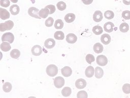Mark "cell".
Instances as JSON below:
<instances>
[{"mask_svg":"<svg viewBox=\"0 0 130 98\" xmlns=\"http://www.w3.org/2000/svg\"><path fill=\"white\" fill-rule=\"evenodd\" d=\"M9 12L5 9L0 8V18L2 20H6L10 18Z\"/></svg>","mask_w":130,"mask_h":98,"instance_id":"7c38bea8","label":"cell"},{"mask_svg":"<svg viewBox=\"0 0 130 98\" xmlns=\"http://www.w3.org/2000/svg\"><path fill=\"white\" fill-rule=\"evenodd\" d=\"M94 74H95V77L96 78H98V79L101 78L102 77H103V76L104 75L103 70L99 67H96L95 69Z\"/></svg>","mask_w":130,"mask_h":98,"instance_id":"44dd1931","label":"cell"},{"mask_svg":"<svg viewBox=\"0 0 130 98\" xmlns=\"http://www.w3.org/2000/svg\"><path fill=\"white\" fill-rule=\"evenodd\" d=\"M96 63L100 66H105L108 63V59L106 56L100 55L97 56L96 59Z\"/></svg>","mask_w":130,"mask_h":98,"instance_id":"5b68a950","label":"cell"},{"mask_svg":"<svg viewBox=\"0 0 130 98\" xmlns=\"http://www.w3.org/2000/svg\"><path fill=\"white\" fill-rule=\"evenodd\" d=\"M88 95L87 92L84 90H81L79 91L77 94V97L80 98V97H83V98H86L87 97Z\"/></svg>","mask_w":130,"mask_h":98,"instance_id":"836d02e7","label":"cell"},{"mask_svg":"<svg viewBox=\"0 0 130 98\" xmlns=\"http://www.w3.org/2000/svg\"><path fill=\"white\" fill-rule=\"evenodd\" d=\"M114 24L111 22H107L104 25V29L107 32H111L113 31Z\"/></svg>","mask_w":130,"mask_h":98,"instance_id":"5bb4252c","label":"cell"},{"mask_svg":"<svg viewBox=\"0 0 130 98\" xmlns=\"http://www.w3.org/2000/svg\"><path fill=\"white\" fill-rule=\"evenodd\" d=\"M103 14L101 12V11L99 10H97L95 11V12L93 15V19L96 22H99L102 21V20L103 19Z\"/></svg>","mask_w":130,"mask_h":98,"instance_id":"30bf717a","label":"cell"},{"mask_svg":"<svg viewBox=\"0 0 130 98\" xmlns=\"http://www.w3.org/2000/svg\"><path fill=\"white\" fill-rule=\"evenodd\" d=\"M55 41L54 39L49 38L47 39L44 42V46L47 49H51L54 47Z\"/></svg>","mask_w":130,"mask_h":98,"instance_id":"8fae6325","label":"cell"},{"mask_svg":"<svg viewBox=\"0 0 130 98\" xmlns=\"http://www.w3.org/2000/svg\"><path fill=\"white\" fill-rule=\"evenodd\" d=\"M120 31L122 32H126L129 30V25L127 23H122L119 26Z\"/></svg>","mask_w":130,"mask_h":98,"instance_id":"83f0119b","label":"cell"},{"mask_svg":"<svg viewBox=\"0 0 130 98\" xmlns=\"http://www.w3.org/2000/svg\"><path fill=\"white\" fill-rule=\"evenodd\" d=\"M30 1H31V3H32V4H34V3H35V1H36V0H30Z\"/></svg>","mask_w":130,"mask_h":98,"instance_id":"60d3db41","label":"cell"},{"mask_svg":"<svg viewBox=\"0 0 130 98\" xmlns=\"http://www.w3.org/2000/svg\"><path fill=\"white\" fill-rule=\"evenodd\" d=\"M92 31L95 35H99L103 32V29L101 26L95 25L92 28Z\"/></svg>","mask_w":130,"mask_h":98,"instance_id":"d4e9b609","label":"cell"},{"mask_svg":"<svg viewBox=\"0 0 130 98\" xmlns=\"http://www.w3.org/2000/svg\"><path fill=\"white\" fill-rule=\"evenodd\" d=\"M31 52L32 55L35 56H39L42 53V47L40 45H36L32 47Z\"/></svg>","mask_w":130,"mask_h":98,"instance_id":"52a82bcc","label":"cell"},{"mask_svg":"<svg viewBox=\"0 0 130 98\" xmlns=\"http://www.w3.org/2000/svg\"><path fill=\"white\" fill-rule=\"evenodd\" d=\"M75 15L73 13H68L64 16V20L67 23H71L75 19Z\"/></svg>","mask_w":130,"mask_h":98,"instance_id":"ffe728a7","label":"cell"},{"mask_svg":"<svg viewBox=\"0 0 130 98\" xmlns=\"http://www.w3.org/2000/svg\"><path fill=\"white\" fill-rule=\"evenodd\" d=\"M54 22V20L52 17H49L46 21H45V25L47 27H51L53 25Z\"/></svg>","mask_w":130,"mask_h":98,"instance_id":"d590c367","label":"cell"},{"mask_svg":"<svg viewBox=\"0 0 130 98\" xmlns=\"http://www.w3.org/2000/svg\"><path fill=\"white\" fill-rule=\"evenodd\" d=\"M95 72V69L91 66H88L85 71V76L88 78L92 77Z\"/></svg>","mask_w":130,"mask_h":98,"instance_id":"9a60e30c","label":"cell"},{"mask_svg":"<svg viewBox=\"0 0 130 98\" xmlns=\"http://www.w3.org/2000/svg\"><path fill=\"white\" fill-rule=\"evenodd\" d=\"M56 6H57V9L60 11L64 10L67 7L66 4L62 1H60V2H58L56 4Z\"/></svg>","mask_w":130,"mask_h":98,"instance_id":"f546056e","label":"cell"},{"mask_svg":"<svg viewBox=\"0 0 130 98\" xmlns=\"http://www.w3.org/2000/svg\"><path fill=\"white\" fill-rule=\"evenodd\" d=\"M20 52L18 49H13L10 52L11 57L15 59H17L20 56Z\"/></svg>","mask_w":130,"mask_h":98,"instance_id":"cb8c5ba5","label":"cell"},{"mask_svg":"<svg viewBox=\"0 0 130 98\" xmlns=\"http://www.w3.org/2000/svg\"><path fill=\"white\" fill-rule=\"evenodd\" d=\"M101 41L104 45H108L111 42V37L109 34H104L101 37Z\"/></svg>","mask_w":130,"mask_h":98,"instance_id":"2e32d148","label":"cell"},{"mask_svg":"<svg viewBox=\"0 0 130 98\" xmlns=\"http://www.w3.org/2000/svg\"><path fill=\"white\" fill-rule=\"evenodd\" d=\"M104 16L108 19H111L114 18V12L110 10H107L104 13Z\"/></svg>","mask_w":130,"mask_h":98,"instance_id":"4dcf8cb0","label":"cell"},{"mask_svg":"<svg viewBox=\"0 0 130 98\" xmlns=\"http://www.w3.org/2000/svg\"><path fill=\"white\" fill-rule=\"evenodd\" d=\"M123 92L126 94L130 93V84L125 83L124 84L122 87Z\"/></svg>","mask_w":130,"mask_h":98,"instance_id":"1f68e13d","label":"cell"},{"mask_svg":"<svg viewBox=\"0 0 130 98\" xmlns=\"http://www.w3.org/2000/svg\"><path fill=\"white\" fill-rule=\"evenodd\" d=\"M123 3L126 5H130V0H123Z\"/></svg>","mask_w":130,"mask_h":98,"instance_id":"f35d334b","label":"cell"},{"mask_svg":"<svg viewBox=\"0 0 130 98\" xmlns=\"http://www.w3.org/2000/svg\"><path fill=\"white\" fill-rule=\"evenodd\" d=\"M12 86V84L10 82H6L3 85V89L5 92H9L11 91Z\"/></svg>","mask_w":130,"mask_h":98,"instance_id":"4316f807","label":"cell"},{"mask_svg":"<svg viewBox=\"0 0 130 98\" xmlns=\"http://www.w3.org/2000/svg\"><path fill=\"white\" fill-rule=\"evenodd\" d=\"M64 80L62 77L60 76H58L54 78V85L56 88H60L62 87L64 85Z\"/></svg>","mask_w":130,"mask_h":98,"instance_id":"8992f818","label":"cell"},{"mask_svg":"<svg viewBox=\"0 0 130 98\" xmlns=\"http://www.w3.org/2000/svg\"><path fill=\"white\" fill-rule=\"evenodd\" d=\"M93 51L96 53H102L103 51L104 47L100 43H96L93 45Z\"/></svg>","mask_w":130,"mask_h":98,"instance_id":"d6986e66","label":"cell"},{"mask_svg":"<svg viewBox=\"0 0 130 98\" xmlns=\"http://www.w3.org/2000/svg\"><path fill=\"white\" fill-rule=\"evenodd\" d=\"M54 25L56 29H61L63 27V22L61 19H57L55 21Z\"/></svg>","mask_w":130,"mask_h":98,"instance_id":"f1b7e54d","label":"cell"},{"mask_svg":"<svg viewBox=\"0 0 130 98\" xmlns=\"http://www.w3.org/2000/svg\"><path fill=\"white\" fill-rule=\"evenodd\" d=\"M86 81L82 78L79 79L75 82V86L78 89H83L86 86Z\"/></svg>","mask_w":130,"mask_h":98,"instance_id":"ba28073f","label":"cell"},{"mask_svg":"<svg viewBox=\"0 0 130 98\" xmlns=\"http://www.w3.org/2000/svg\"><path fill=\"white\" fill-rule=\"evenodd\" d=\"M81 1H82V2H85V1H86L87 0H81Z\"/></svg>","mask_w":130,"mask_h":98,"instance_id":"b9f144b4","label":"cell"},{"mask_svg":"<svg viewBox=\"0 0 130 98\" xmlns=\"http://www.w3.org/2000/svg\"><path fill=\"white\" fill-rule=\"evenodd\" d=\"M54 37L58 40H62L64 38V35L61 31H57L54 33Z\"/></svg>","mask_w":130,"mask_h":98,"instance_id":"484cf974","label":"cell"},{"mask_svg":"<svg viewBox=\"0 0 130 98\" xmlns=\"http://www.w3.org/2000/svg\"><path fill=\"white\" fill-rule=\"evenodd\" d=\"M49 10L47 8L41 9L39 12V15L42 18H46L49 14Z\"/></svg>","mask_w":130,"mask_h":98,"instance_id":"e0dca14e","label":"cell"},{"mask_svg":"<svg viewBox=\"0 0 130 98\" xmlns=\"http://www.w3.org/2000/svg\"><path fill=\"white\" fill-rule=\"evenodd\" d=\"M13 3H16L18 2V0H10Z\"/></svg>","mask_w":130,"mask_h":98,"instance_id":"ab89813d","label":"cell"},{"mask_svg":"<svg viewBox=\"0 0 130 98\" xmlns=\"http://www.w3.org/2000/svg\"><path fill=\"white\" fill-rule=\"evenodd\" d=\"M20 11L19 7L17 5H13L10 8V12L13 15H17Z\"/></svg>","mask_w":130,"mask_h":98,"instance_id":"ac0fdd59","label":"cell"},{"mask_svg":"<svg viewBox=\"0 0 130 98\" xmlns=\"http://www.w3.org/2000/svg\"><path fill=\"white\" fill-rule=\"evenodd\" d=\"M85 59L87 63H88L89 64H91L92 62H93L94 61L95 58L93 55H92L91 54H88L86 56Z\"/></svg>","mask_w":130,"mask_h":98,"instance_id":"d6a6232c","label":"cell"},{"mask_svg":"<svg viewBox=\"0 0 130 98\" xmlns=\"http://www.w3.org/2000/svg\"><path fill=\"white\" fill-rule=\"evenodd\" d=\"M39 9L34 7H31L28 10V15L32 17H34L37 19H40L41 18L39 15Z\"/></svg>","mask_w":130,"mask_h":98,"instance_id":"277c9868","label":"cell"},{"mask_svg":"<svg viewBox=\"0 0 130 98\" xmlns=\"http://www.w3.org/2000/svg\"><path fill=\"white\" fill-rule=\"evenodd\" d=\"M61 72L62 75L64 77H68L72 75V70L70 67L68 66H66L63 68H62V69L61 70Z\"/></svg>","mask_w":130,"mask_h":98,"instance_id":"9c48e42d","label":"cell"},{"mask_svg":"<svg viewBox=\"0 0 130 98\" xmlns=\"http://www.w3.org/2000/svg\"><path fill=\"white\" fill-rule=\"evenodd\" d=\"M45 8H48L49 10V14H52L53 13H54L55 11V7L53 5H47L45 7Z\"/></svg>","mask_w":130,"mask_h":98,"instance_id":"74e56055","label":"cell"},{"mask_svg":"<svg viewBox=\"0 0 130 98\" xmlns=\"http://www.w3.org/2000/svg\"><path fill=\"white\" fill-rule=\"evenodd\" d=\"M14 26V22L11 20H8L4 23H0V31L3 32L11 30Z\"/></svg>","mask_w":130,"mask_h":98,"instance_id":"6da1fadb","label":"cell"},{"mask_svg":"<svg viewBox=\"0 0 130 98\" xmlns=\"http://www.w3.org/2000/svg\"><path fill=\"white\" fill-rule=\"evenodd\" d=\"M10 0H1L0 1V5L2 7L7 8L10 6Z\"/></svg>","mask_w":130,"mask_h":98,"instance_id":"8d00e7d4","label":"cell"},{"mask_svg":"<svg viewBox=\"0 0 130 98\" xmlns=\"http://www.w3.org/2000/svg\"><path fill=\"white\" fill-rule=\"evenodd\" d=\"M72 92V89L69 87H65L61 90L62 95L64 97L69 96Z\"/></svg>","mask_w":130,"mask_h":98,"instance_id":"603a6c76","label":"cell"},{"mask_svg":"<svg viewBox=\"0 0 130 98\" xmlns=\"http://www.w3.org/2000/svg\"><path fill=\"white\" fill-rule=\"evenodd\" d=\"M122 17L123 18L126 20L130 19V11H128V10L124 11L122 13Z\"/></svg>","mask_w":130,"mask_h":98,"instance_id":"e575fe53","label":"cell"},{"mask_svg":"<svg viewBox=\"0 0 130 98\" xmlns=\"http://www.w3.org/2000/svg\"><path fill=\"white\" fill-rule=\"evenodd\" d=\"M77 40V37L74 34H69L66 37V41L70 44L75 43Z\"/></svg>","mask_w":130,"mask_h":98,"instance_id":"4fadbf2b","label":"cell"},{"mask_svg":"<svg viewBox=\"0 0 130 98\" xmlns=\"http://www.w3.org/2000/svg\"><path fill=\"white\" fill-rule=\"evenodd\" d=\"M46 73L50 77H54L58 73V68L54 64H50L46 68Z\"/></svg>","mask_w":130,"mask_h":98,"instance_id":"7a4b0ae2","label":"cell"},{"mask_svg":"<svg viewBox=\"0 0 130 98\" xmlns=\"http://www.w3.org/2000/svg\"><path fill=\"white\" fill-rule=\"evenodd\" d=\"M10 44V43L9 42H6L5 41L3 42V43L1 44V46H0L1 50L4 52H7L9 51L11 48V47Z\"/></svg>","mask_w":130,"mask_h":98,"instance_id":"7402d4cb","label":"cell"},{"mask_svg":"<svg viewBox=\"0 0 130 98\" xmlns=\"http://www.w3.org/2000/svg\"><path fill=\"white\" fill-rule=\"evenodd\" d=\"M14 40V35L11 32H6L2 36V42L7 41L9 43H12Z\"/></svg>","mask_w":130,"mask_h":98,"instance_id":"3957f363","label":"cell"}]
</instances>
